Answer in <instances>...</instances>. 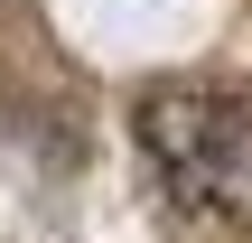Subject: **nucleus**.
<instances>
[{
	"mask_svg": "<svg viewBox=\"0 0 252 243\" xmlns=\"http://www.w3.org/2000/svg\"><path fill=\"white\" fill-rule=\"evenodd\" d=\"M140 159L159 169V187L224 225V234H252V94L234 84H159L140 103Z\"/></svg>",
	"mask_w": 252,
	"mask_h": 243,
	"instance_id": "obj_1",
	"label": "nucleus"
},
{
	"mask_svg": "<svg viewBox=\"0 0 252 243\" xmlns=\"http://www.w3.org/2000/svg\"><path fill=\"white\" fill-rule=\"evenodd\" d=\"M0 9H19V0H0Z\"/></svg>",
	"mask_w": 252,
	"mask_h": 243,
	"instance_id": "obj_2",
	"label": "nucleus"
}]
</instances>
